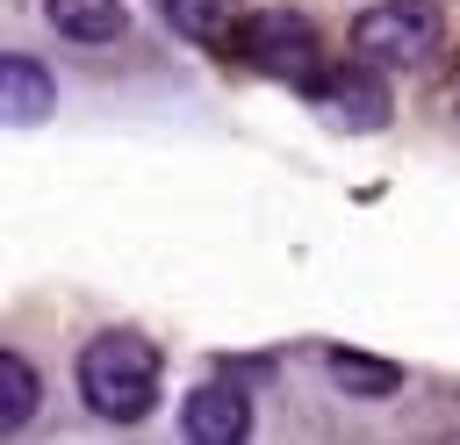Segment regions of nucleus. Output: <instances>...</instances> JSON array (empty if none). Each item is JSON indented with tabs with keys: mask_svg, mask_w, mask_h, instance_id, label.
Masks as SVG:
<instances>
[{
	"mask_svg": "<svg viewBox=\"0 0 460 445\" xmlns=\"http://www.w3.org/2000/svg\"><path fill=\"white\" fill-rule=\"evenodd\" d=\"M244 43V65H259L266 79H309L316 72V22L295 14V7H266L237 29Z\"/></svg>",
	"mask_w": 460,
	"mask_h": 445,
	"instance_id": "nucleus-3",
	"label": "nucleus"
},
{
	"mask_svg": "<svg viewBox=\"0 0 460 445\" xmlns=\"http://www.w3.org/2000/svg\"><path fill=\"white\" fill-rule=\"evenodd\" d=\"M331 380L345 388V395H395L402 388V366H388V359H359V352H331Z\"/></svg>",
	"mask_w": 460,
	"mask_h": 445,
	"instance_id": "nucleus-8",
	"label": "nucleus"
},
{
	"mask_svg": "<svg viewBox=\"0 0 460 445\" xmlns=\"http://www.w3.org/2000/svg\"><path fill=\"white\" fill-rule=\"evenodd\" d=\"M29 409H36V366L14 359V352H0V438L14 423H29Z\"/></svg>",
	"mask_w": 460,
	"mask_h": 445,
	"instance_id": "nucleus-9",
	"label": "nucleus"
},
{
	"mask_svg": "<svg viewBox=\"0 0 460 445\" xmlns=\"http://www.w3.org/2000/svg\"><path fill=\"white\" fill-rule=\"evenodd\" d=\"M180 423H187V445H244V431H252V402H244L230 380H208V388L187 395Z\"/></svg>",
	"mask_w": 460,
	"mask_h": 445,
	"instance_id": "nucleus-5",
	"label": "nucleus"
},
{
	"mask_svg": "<svg viewBox=\"0 0 460 445\" xmlns=\"http://www.w3.org/2000/svg\"><path fill=\"white\" fill-rule=\"evenodd\" d=\"M79 395H86L93 416H108V423H137V416L158 402V352H151L144 337H129V330L93 337L86 359H79Z\"/></svg>",
	"mask_w": 460,
	"mask_h": 445,
	"instance_id": "nucleus-1",
	"label": "nucleus"
},
{
	"mask_svg": "<svg viewBox=\"0 0 460 445\" xmlns=\"http://www.w3.org/2000/svg\"><path fill=\"white\" fill-rule=\"evenodd\" d=\"M316 115H323L331 129H381V122H388V86L374 79V57L316 79Z\"/></svg>",
	"mask_w": 460,
	"mask_h": 445,
	"instance_id": "nucleus-4",
	"label": "nucleus"
},
{
	"mask_svg": "<svg viewBox=\"0 0 460 445\" xmlns=\"http://www.w3.org/2000/svg\"><path fill=\"white\" fill-rule=\"evenodd\" d=\"M50 29L72 43H108L122 36V0H50Z\"/></svg>",
	"mask_w": 460,
	"mask_h": 445,
	"instance_id": "nucleus-7",
	"label": "nucleus"
},
{
	"mask_svg": "<svg viewBox=\"0 0 460 445\" xmlns=\"http://www.w3.org/2000/svg\"><path fill=\"white\" fill-rule=\"evenodd\" d=\"M58 108V86L29 57H0V122H43Z\"/></svg>",
	"mask_w": 460,
	"mask_h": 445,
	"instance_id": "nucleus-6",
	"label": "nucleus"
},
{
	"mask_svg": "<svg viewBox=\"0 0 460 445\" xmlns=\"http://www.w3.org/2000/svg\"><path fill=\"white\" fill-rule=\"evenodd\" d=\"M438 36H446V22L431 0H381L352 22L359 57H374V65H424L438 50Z\"/></svg>",
	"mask_w": 460,
	"mask_h": 445,
	"instance_id": "nucleus-2",
	"label": "nucleus"
},
{
	"mask_svg": "<svg viewBox=\"0 0 460 445\" xmlns=\"http://www.w3.org/2000/svg\"><path fill=\"white\" fill-rule=\"evenodd\" d=\"M172 22L187 36H223V0H172Z\"/></svg>",
	"mask_w": 460,
	"mask_h": 445,
	"instance_id": "nucleus-10",
	"label": "nucleus"
}]
</instances>
